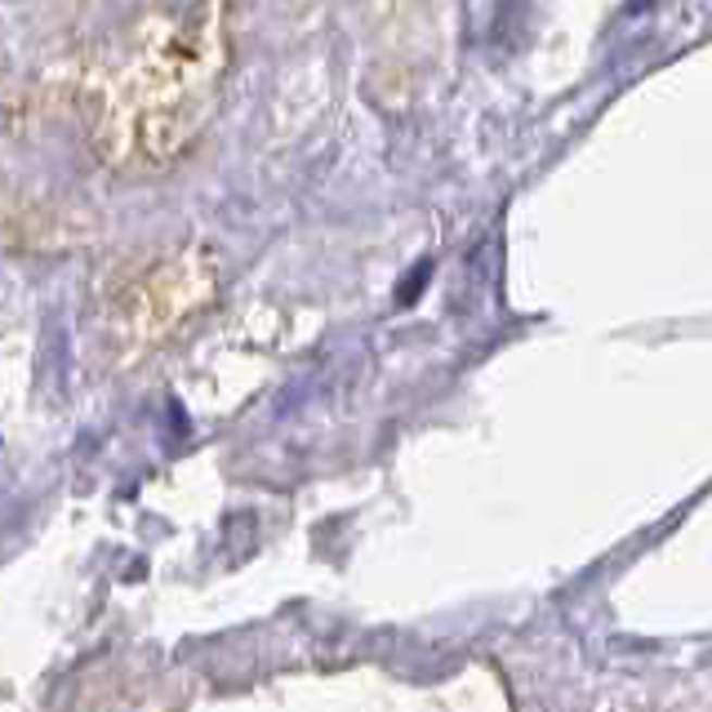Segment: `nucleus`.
I'll return each mask as SVG.
<instances>
[{
  "label": "nucleus",
  "mask_w": 712,
  "mask_h": 712,
  "mask_svg": "<svg viewBox=\"0 0 712 712\" xmlns=\"http://www.w3.org/2000/svg\"><path fill=\"white\" fill-rule=\"evenodd\" d=\"M433 272H437V259H433V254H423V259H419V263L397 280V295H392V299H397L401 312L414 308V303L427 295V285H433Z\"/></svg>",
  "instance_id": "nucleus-1"
},
{
  "label": "nucleus",
  "mask_w": 712,
  "mask_h": 712,
  "mask_svg": "<svg viewBox=\"0 0 712 712\" xmlns=\"http://www.w3.org/2000/svg\"><path fill=\"white\" fill-rule=\"evenodd\" d=\"M170 423H174V433H187V414L178 410V401H170Z\"/></svg>",
  "instance_id": "nucleus-2"
},
{
  "label": "nucleus",
  "mask_w": 712,
  "mask_h": 712,
  "mask_svg": "<svg viewBox=\"0 0 712 712\" xmlns=\"http://www.w3.org/2000/svg\"><path fill=\"white\" fill-rule=\"evenodd\" d=\"M650 5H654V0H628V5H624V10H628V14H646Z\"/></svg>",
  "instance_id": "nucleus-3"
}]
</instances>
